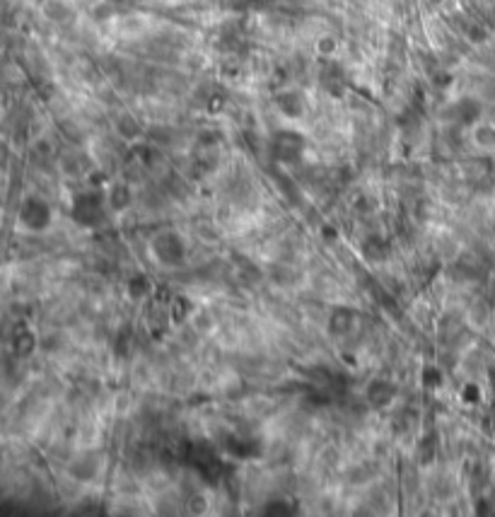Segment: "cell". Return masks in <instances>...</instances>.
I'll return each mask as SVG.
<instances>
[{
	"instance_id": "4",
	"label": "cell",
	"mask_w": 495,
	"mask_h": 517,
	"mask_svg": "<svg viewBox=\"0 0 495 517\" xmlns=\"http://www.w3.org/2000/svg\"><path fill=\"white\" fill-rule=\"evenodd\" d=\"M474 140L481 148H495V128L493 126H478L474 130Z\"/></svg>"
},
{
	"instance_id": "3",
	"label": "cell",
	"mask_w": 495,
	"mask_h": 517,
	"mask_svg": "<svg viewBox=\"0 0 495 517\" xmlns=\"http://www.w3.org/2000/svg\"><path fill=\"white\" fill-rule=\"evenodd\" d=\"M130 192H128V187H123V184H114L111 187V194H109V203H111V208L114 210H123V208H128V203H130Z\"/></svg>"
},
{
	"instance_id": "5",
	"label": "cell",
	"mask_w": 495,
	"mask_h": 517,
	"mask_svg": "<svg viewBox=\"0 0 495 517\" xmlns=\"http://www.w3.org/2000/svg\"><path fill=\"white\" fill-rule=\"evenodd\" d=\"M336 48V41L331 39V36H322V39H319V51H326V53H331Z\"/></svg>"
},
{
	"instance_id": "2",
	"label": "cell",
	"mask_w": 495,
	"mask_h": 517,
	"mask_svg": "<svg viewBox=\"0 0 495 517\" xmlns=\"http://www.w3.org/2000/svg\"><path fill=\"white\" fill-rule=\"evenodd\" d=\"M20 220L34 232L46 230L48 222H51V208H48V203L41 199H27L25 203H22Z\"/></svg>"
},
{
	"instance_id": "1",
	"label": "cell",
	"mask_w": 495,
	"mask_h": 517,
	"mask_svg": "<svg viewBox=\"0 0 495 517\" xmlns=\"http://www.w3.org/2000/svg\"><path fill=\"white\" fill-rule=\"evenodd\" d=\"M150 252L155 254L157 264L162 266H182L187 259V244L177 232H160L152 237Z\"/></svg>"
}]
</instances>
